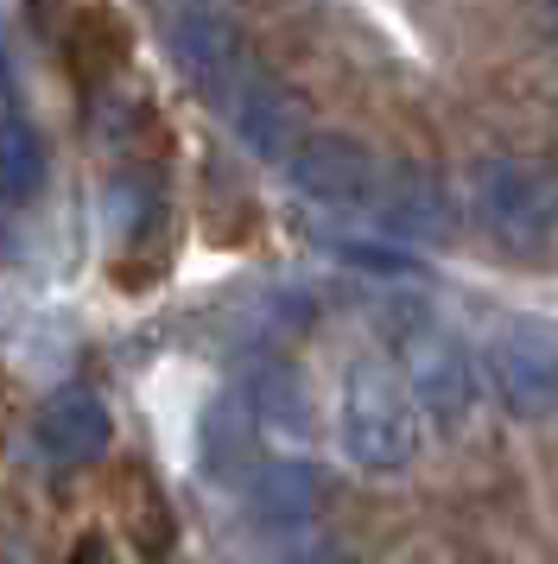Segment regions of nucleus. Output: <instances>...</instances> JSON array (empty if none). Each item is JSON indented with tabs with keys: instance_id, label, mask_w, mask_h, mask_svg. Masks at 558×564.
Returning <instances> with one entry per match:
<instances>
[{
	"instance_id": "obj_1",
	"label": "nucleus",
	"mask_w": 558,
	"mask_h": 564,
	"mask_svg": "<svg viewBox=\"0 0 558 564\" xmlns=\"http://www.w3.org/2000/svg\"><path fill=\"white\" fill-rule=\"evenodd\" d=\"M343 457L368 476H400L419 457V412L406 400V381L394 361L362 356L343 375V406H336Z\"/></svg>"
},
{
	"instance_id": "obj_2",
	"label": "nucleus",
	"mask_w": 558,
	"mask_h": 564,
	"mask_svg": "<svg viewBox=\"0 0 558 564\" xmlns=\"http://www.w3.org/2000/svg\"><path fill=\"white\" fill-rule=\"evenodd\" d=\"M470 209L507 254H546L552 248V184L527 159H476L470 165Z\"/></svg>"
},
{
	"instance_id": "obj_3",
	"label": "nucleus",
	"mask_w": 558,
	"mask_h": 564,
	"mask_svg": "<svg viewBox=\"0 0 558 564\" xmlns=\"http://www.w3.org/2000/svg\"><path fill=\"white\" fill-rule=\"evenodd\" d=\"M400 381H406L412 412H426L438 432H463V425L476 419V406H482V368L457 336H419L412 330Z\"/></svg>"
},
{
	"instance_id": "obj_4",
	"label": "nucleus",
	"mask_w": 558,
	"mask_h": 564,
	"mask_svg": "<svg viewBox=\"0 0 558 564\" xmlns=\"http://www.w3.org/2000/svg\"><path fill=\"white\" fill-rule=\"evenodd\" d=\"M286 178H292L304 204H324V209H368L380 197L375 153L350 133H304L292 159H286Z\"/></svg>"
},
{
	"instance_id": "obj_5",
	"label": "nucleus",
	"mask_w": 558,
	"mask_h": 564,
	"mask_svg": "<svg viewBox=\"0 0 558 564\" xmlns=\"http://www.w3.org/2000/svg\"><path fill=\"white\" fill-rule=\"evenodd\" d=\"M482 375L514 419H546L558 400V368L546 330H502L482 349Z\"/></svg>"
},
{
	"instance_id": "obj_6",
	"label": "nucleus",
	"mask_w": 558,
	"mask_h": 564,
	"mask_svg": "<svg viewBox=\"0 0 558 564\" xmlns=\"http://www.w3.org/2000/svg\"><path fill=\"white\" fill-rule=\"evenodd\" d=\"M172 57L203 102H223V108L242 89V77H248L242 70V45H235V26L216 20V13H184L172 32Z\"/></svg>"
},
{
	"instance_id": "obj_7",
	"label": "nucleus",
	"mask_w": 558,
	"mask_h": 564,
	"mask_svg": "<svg viewBox=\"0 0 558 564\" xmlns=\"http://www.w3.org/2000/svg\"><path fill=\"white\" fill-rule=\"evenodd\" d=\"M228 121H235V133H242V147L254 159H279V165L304 140V108L279 83H260V77H242V89L228 96Z\"/></svg>"
},
{
	"instance_id": "obj_8",
	"label": "nucleus",
	"mask_w": 558,
	"mask_h": 564,
	"mask_svg": "<svg viewBox=\"0 0 558 564\" xmlns=\"http://www.w3.org/2000/svg\"><path fill=\"white\" fill-rule=\"evenodd\" d=\"M32 437H39V451L51 463H96L108 451V406L96 393H83V387H64V393H51L39 406Z\"/></svg>"
},
{
	"instance_id": "obj_9",
	"label": "nucleus",
	"mask_w": 558,
	"mask_h": 564,
	"mask_svg": "<svg viewBox=\"0 0 558 564\" xmlns=\"http://www.w3.org/2000/svg\"><path fill=\"white\" fill-rule=\"evenodd\" d=\"M375 209L400 235H419V241H438V235L451 229V197H444V184L431 178V172H412V165H400L394 178H380Z\"/></svg>"
},
{
	"instance_id": "obj_10",
	"label": "nucleus",
	"mask_w": 558,
	"mask_h": 564,
	"mask_svg": "<svg viewBox=\"0 0 558 564\" xmlns=\"http://www.w3.org/2000/svg\"><path fill=\"white\" fill-rule=\"evenodd\" d=\"M45 172H51V153L39 128L20 121V115H0V204H32L45 191Z\"/></svg>"
},
{
	"instance_id": "obj_11",
	"label": "nucleus",
	"mask_w": 558,
	"mask_h": 564,
	"mask_svg": "<svg viewBox=\"0 0 558 564\" xmlns=\"http://www.w3.org/2000/svg\"><path fill=\"white\" fill-rule=\"evenodd\" d=\"M121 533L147 558H159L172 545V508H165V488L147 469H121Z\"/></svg>"
},
{
	"instance_id": "obj_12",
	"label": "nucleus",
	"mask_w": 558,
	"mask_h": 564,
	"mask_svg": "<svg viewBox=\"0 0 558 564\" xmlns=\"http://www.w3.org/2000/svg\"><path fill=\"white\" fill-rule=\"evenodd\" d=\"M248 437H254V406L242 393H223V400L210 406V419H203V469H210V476H228L235 457L248 451Z\"/></svg>"
},
{
	"instance_id": "obj_13",
	"label": "nucleus",
	"mask_w": 558,
	"mask_h": 564,
	"mask_svg": "<svg viewBox=\"0 0 558 564\" xmlns=\"http://www.w3.org/2000/svg\"><path fill=\"white\" fill-rule=\"evenodd\" d=\"M121 57H127L121 20H108V13H83V20H76V32H71V64H76V77H83V83L108 77Z\"/></svg>"
},
{
	"instance_id": "obj_14",
	"label": "nucleus",
	"mask_w": 558,
	"mask_h": 564,
	"mask_svg": "<svg viewBox=\"0 0 558 564\" xmlns=\"http://www.w3.org/2000/svg\"><path fill=\"white\" fill-rule=\"evenodd\" d=\"M260 513H267V527H299L304 520V501H311V476L304 469H292V463H267V476H260Z\"/></svg>"
},
{
	"instance_id": "obj_15",
	"label": "nucleus",
	"mask_w": 558,
	"mask_h": 564,
	"mask_svg": "<svg viewBox=\"0 0 558 564\" xmlns=\"http://www.w3.org/2000/svg\"><path fill=\"white\" fill-rule=\"evenodd\" d=\"M7 89H13V70H7V52H0V96H7Z\"/></svg>"
},
{
	"instance_id": "obj_16",
	"label": "nucleus",
	"mask_w": 558,
	"mask_h": 564,
	"mask_svg": "<svg viewBox=\"0 0 558 564\" xmlns=\"http://www.w3.org/2000/svg\"><path fill=\"white\" fill-rule=\"evenodd\" d=\"M304 564H343V558H330V552H318V558H304Z\"/></svg>"
}]
</instances>
